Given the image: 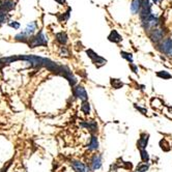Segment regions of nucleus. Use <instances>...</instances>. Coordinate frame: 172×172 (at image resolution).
I'll use <instances>...</instances> for the list:
<instances>
[{"mask_svg": "<svg viewBox=\"0 0 172 172\" xmlns=\"http://www.w3.org/2000/svg\"><path fill=\"white\" fill-rule=\"evenodd\" d=\"M48 43V39L46 37V35L44 34L43 31H39L38 34H36L34 37L31 38V41L29 43L31 48L37 47V46H46Z\"/></svg>", "mask_w": 172, "mask_h": 172, "instance_id": "obj_1", "label": "nucleus"}, {"mask_svg": "<svg viewBox=\"0 0 172 172\" xmlns=\"http://www.w3.org/2000/svg\"><path fill=\"white\" fill-rule=\"evenodd\" d=\"M142 24L144 26V28L146 30H150V29H153L159 25V19H157V16L151 14L149 17L143 19L142 20Z\"/></svg>", "mask_w": 172, "mask_h": 172, "instance_id": "obj_2", "label": "nucleus"}, {"mask_svg": "<svg viewBox=\"0 0 172 172\" xmlns=\"http://www.w3.org/2000/svg\"><path fill=\"white\" fill-rule=\"evenodd\" d=\"M86 54H87V56H88V57L90 58L91 60H92L93 63L97 65V67H101V66L105 65L106 62H107V61H106V59H104L103 57H101L99 55H97V54L95 53L94 51H92L91 49L87 50Z\"/></svg>", "mask_w": 172, "mask_h": 172, "instance_id": "obj_3", "label": "nucleus"}, {"mask_svg": "<svg viewBox=\"0 0 172 172\" xmlns=\"http://www.w3.org/2000/svg\"><path fill=\"white\" fill-rule=\"evenodd\" d=\"M160 49L163 52L165 55L169 56V57H172V39L171 38H165L163 41V43L160 46Z\"/></svg>", "mask_w": 172, "mask_h": 172, "instance_id": "obj_4", "label": "nucleus"}, {"mask_svg": "<svg viewBox=\"0 0 172 172\" xmlns=\"http://www.w3.org/2000/svg\"><path fill=\"white\" fill-rule=\"evenodd\" d=\"M151 5L149 3V0H142V5H141V20L147 18L151 15Z\"/></svg>", "mask_w": 172, "mask_h": 172, "instance_id": "obj_5", "label": "nucleus"}, {"mask_svg": "<svg viewBox=\"0 0 172 172\" xmlns=\"http://www.w3.org/2000/svg\"><path fill=\"white\" fill-rule=\"evenodd\" d=\"M74 94H75V97L80 99L82 102H86L87 99H88V95H87L86 90H85L84 87L80 86V85H78V86L74 89Z\"/></svg>", "mask_w": 172, "mask_h": 172, "instance_id": "obj_6", "label": "nucleus"}, {"mask_svg": "<svg viewBox=\"0 0 172 172\" xmlns=\"http://www.w3.org/2000/svg\"><path fill=\"white\" fill-rule=\"evenodd\" d=\"M102 167V155H93L90 160V168L91 170H97Z\"/></svg>", "mask_w": 172, "mask_h": 172, "instance_id": "obj_7", "label": "nucleus"}, {"mask_svg": "<svg viewBox=\"0 0 172 172\" xmlns=\"http://www.w3.org/2000/svg\"><path fill=\"white\" fill-rule=\"evenodd\" d=\"M148 139H149V135L146 134V133H142L140 135V138H139L138 142H137V147L140 150L145 149L147 146V143H148Z\"/></svg>", "mask_w": 172, "mask_h": 172, "instance_id": "obj_8", "label": "nucleus"}, {"mask_svg": "<svg viewBox=\"0 0 172 172\" xmlns=\"http://www.w3.org/2000/svg\"><path fill=\"white\" fill-rule=\"evenodd\" d=\"M81 126L83 128H86L91 134H94L97 132V123L94 120H91V121H83L81 122Z\"/></svg>", "mask_w": 172, "mask_h": 172, "instance_id": "obj_9", "label": "nucleus"}, {"mask_svg": "<svg viewBox=\"0 0 172 172\" xmlns=\"http://www.w3.org/2000/svg\"><path fill=\"white\" fill-rule=\"evenodd\" d=\"M72 165L77 172H89V168L80 161H72Z\"/></svg>", "mask_w": 172, "mask_h": 172, "instance_id": "obj_10", "label": "nucleus"}, {"mask_svg": "<svg viewBox=\"0 0 172 172\" xmlns=\"http://www.w3.org/2000/svg\"><path fill=\"white\" fill-rule=\"evenodd\" d=\"M164 37V31L162 29H155L152 30V32L150 33V38L152 41L157 43V41H162Z\"/></svg>", "mask_w": 172, "mask_h": 172, "instance_id": "obj_11", "label": "nucleus"}, {"mask_svg": "<svg viewBox=\"0 0 172 172\" xmlns=\"http://www.w3.org/2000/svg\"><path fill=\"white\" fill-rule=\"evenodd\" d=\"M35 28H36V25H35L34 22L29 23V24H27V26H26V28H25V30L23 31V34H24L26 37H30L31 35H32L33 33H34Z\"/></svg>", "mask_w": 172, "mask_h": 172, "instance_id": "obj_12", "label": "nucleus"}, {"mask_svg": "<svg viewBox=\"0 0 172 172\" xmlns=\"http://www.w3.org/2000/svg\"><path fill=\"white\" fill-rule=\"evenodd\" d=\"M97 148H99V140H97V137L92 135L90 138V141L88 143V149L90 151H92V150H97Z\"/></svg>", "mask_w": 172, "mask_h": 172, "instance_id": "obj_13", "label": "nucleus"}, {"mask_svg": "<svg viewBox=\"0 0 172 172\" xmlns=\"http://www.w3.org/2000/svg\"><path fill=\"white\" fill-rule=\"evenodd\" d=\"M108 39H109L110 41H112V43H119L122 38H121V35H120L117 31L112 30L111 32H110L109 36H108Z\"/></svg>", "mask_w": 172, "mask_h": 172, "instance_id": "obj_14", "label": "nucleus"}, {"mask_svg": "<svg viewBox=\"0 0 172 172\" xmlns=\"http://www.w3.org/2000/svg\"><path fill=\"white\" fill-rule=\"evenodd\" d=\"M141 5H142V0H133L132 5H131V9H132L133 14L138 12V10L141 8Z\"/></svg>", "mask_w": 172, "mask_h": 172, "instance_id": "obj_15", "label": "nucleus"}, {"mask_svg": "<svg viewBox=\"0 0 172 172\" xmlns=\"http://www.w3.org/2000/svg\"><path fill=\"white\" fill-rule=\"evenodd\" d=\"M56 39L59 44L61 45H65L66 41H67V35L65 34L64 32H58L56 34Z\"/></svg>", "mask_w": 172, "mask_h": 172, "instance_id": "obj_16", "label": "nucleus"}, {"mask_svg": "<svg viewBox=\"0 0 172 172\" xmlns=\"http://www.w3.org/2000/svg\"><path fill=\"white\" fill-rule=\"evenodd\" d=\"M0 8H1L2 10H4V12H9V10L14 9V8H15V3L12 1H10V0H7V1H6L5 3H4Z\"/></svg>", "mask_w": 172, "mask_h": 172, "instance_id": "obj_17", "label": "nucleus"}, {"mask_svg": "<svg viewBox=\"0 0 172 172\" xmlns=\"http://www.w3.org/2000/svg\"><path fill=\"white\" fill-rule=\"evenodd\" d=\"M110 83H111L112 87L115 88V89H119V88H121V87L123 86V83H122L119 79H111Z\"/></svg>", "mask_w": 172, "mask_h": 172, "instance_id": "obj_18", "label": "nucleus"}, {"mask_svg": "<svg viewBox=\"0 0 172 172\" xmlns=\"http://www.w3.org/2000/svg\"><path fill=\"white\" fill-rule=\"evenodd\" d=\"M90 104L88 103V101L86 102H82V105H81V111L85 114H89L90 113Z\"/></svg>", "mask_w": 172, "mask_h": 172, "instance_id": "obj_19", "label": "nucleus"}, {"mask_svg": "<svg viewBox=\"0 0 172 172\" xmlns=\"http://www.w3.org/2000/svg\"><path fill=\"white\" fill-rule=\"evenodd\" d=\"M157 76L159 77V78L163 79V80H167V79H171L172 78L171 74H169V73L166 72V70H161V72H157Z\"/></svg>", "mask_w": 172, "mask_h": 172, "instance_id": "obj_20", "label": "nucleus"}, {"mask_svg": "<svg viewBox=\"0 0 172 172\" xmlns=\"http://www.w3.org/2000/svg\"><path fill=\"white\" fill-rule=\"evenodd\" d=\"M140 157L142 162H144L145 164L149 162V155L146 151V149H143V150H140Z\"/></svg>", "mask_w": 172, "mask_h": 172, "instance_id": "obj_21", "label": "nucleus"}, {"mask_svg": "<svg viewBox=\"0 0 172 172\" xmlns=\"http://www.w3.org/2000/svg\"><path fill=\"white\" fill-rule=\"evenodd\" d=\"M120 55L122 56V58H124L126 60H128V61L130 62L131 64H132L133 61H134V59H133V55L131 53H128V52L121 51V52H120Z\"/></svg>", "mask_w": 172, "mask_h": 172, "instance_id": "obj_22", "label": "nucleus"}, {"mask_svg": "<svg viewBox=\"0 0 172 172\" xmlns=\"http://www.w3.org/2000/svg\"><path fill=\"white\" fill-rule=\"evenodd\" d=\"M149 169V166L147 164H140L136 168V172H146Z\"/></svg>", "mask_w": 172, "mask_h": 172, "instance_id": "obj_23", "label": "nucleus"}, {"mask_svg": "<svg viewBox=\"0 0 172 172\" xmlns=\"http://www.w3.org/2000/svg\"><path fill=\"white\" fill-rule=\"evenodd\" d=\"M59 53H60V55L61 56H67L68 55V50L66 49V47H61L60 48Z\"/></svg>", "mask_w": 172, "mask_h": 172, "instance_id": "obj_24", "label": "nucleus"}, {"mask_svg": "<svg viewBox=\"0 0 172 172\" xmlns=\"http://www.w3.org/2000/svg\"><path fill=\"white\" fill-rule=\"evenodd\" d=\"M8 25H9L10 27H12V28L15 29H19L20 28V24H19L18 22H15V21H12V22L8 23Z\"/></svg>", "mask_w": 172, "mask_h": 172, "instance_id": "obj_25", "label": "nucleus"}, {"mask_svg": "<svg viewBox=\"0 0 172 172\" xmlns=\"http://www.w3.org/2000/svg\"><path fill=\"white\" fill-rule=\"evenodd\" d=\"M131 68H132V70H133V73H135V74H137L138 73V66L137 65H135V64H131Z\"/></svg>", "mask_w": 172, "mask_h": 172, "instance_id": "obj_26", "label": "nucleus"}, {"mask_svg": "<svg viewBox=\"0 0 172 172\" xmlns=\"http://www.w3.org/2000/svg\"><path fill=\"white\" fill-rule=\"evenodd\" d=\"M135 107H136L137 109H138L142 114H146L147 113V110L146 109H143V108H141V107H137V106H135Z\"/></svg>", "mask_w": 172, "mask_h": 172, "instance_id": "obj_27", "label": "nucleus"}, {"mask_svg": "<svg viewBox=\"0 0 172 172\" xmlns=\"http://www.w3.org/2000/svg\"><path fill=\"white\" fill-rule=\"evenodd\" d=\"M56 2H58L59 4H63V3H65V0H55Z\"/></svg>", "mask_w": 172, "mask_h": 172, "instance_id": "obj_28", "label": "nucleus"}, {"mask_svg": "<svg viewBox=\"0 0 172 172\" xmlns=\"http://www.w3.org/2000/svg\"><path fill=\"white\" fill-rule=\"evenodd\" d=\"M3 65H4V64H3V62H2V60L0 59V68H1V67H2V66H3Z\"/></svg>", "mask_w": 172, "mask_h": 172, "instance_id": "obj_29", "label": "nucleus"}, {"mask_svg": "<svg viewBox=\"0 0 172 172\" xmlns=\"http://www.w3.org/2000/svg\"><path fill=\"white\" fill-rule=\"evenodd\" d=\"M152 1H153V2H155V3H157V2L159 1V0H152Z\"/></svg>", "mask_w": 172, "mask_h": 172, "instance_id": "obj_30", "label": "nucleus"}, {"mask_svg": "<svg viewBox=\"0 0 172 172\" xmlns=\"http://www.w3.org/2000/svg\"><path fill=\"white\" fill-rule=\"evenodd\" d=\"M170 110H172V108H170Z\"/></svg>", "mask_w": 172, "mask_h": 172, "instance_id": "obj_31", "label": "nucleus"}]
</instances>
